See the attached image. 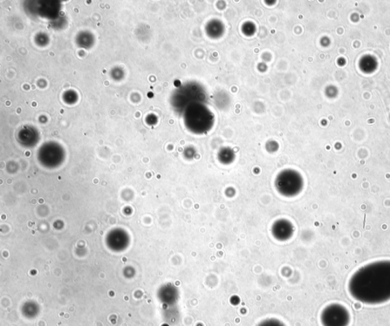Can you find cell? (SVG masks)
Wrapping results in <instances>:
<instances>
[{
	"label": "cell",
	"instance_id": "obj_3",
	"mask_svg": "<svg viewBox=\"0 0 390 326\" xmlns=\"http://www.w3.org/2000/svg\"><path fill=\"white\" fill-rule=\"evenodd\" d=\"M258 326H285V325L278 319L269 318L260 323Z\"/></svg>",
	"mask_w": 390,
	"mask_h": 326
},
{
	"label": "cell",
	"instance_id": "obj_2",
	"mask_svg": "<svg viewBox=\"0 0 390 326\" xmlns=\"http://www.w3.org/2000/svg\"><path fill=\"white\" fill-rule=\"evenodd\" d=\"M324 326H348L350 314L343 305L338 303L328 305L321 314Z\"/></svg>",
	"mask_w": 390,
	"mask_h": 326
},
{
	"label": "cell",
	"instance_id": "obj_1",
	"mask_svg": "<svg viewBox=\"0 0 390 326\" xmlns=\"http://www.w3.org/2000/svg\"><path fill=\"white\" fill-rule=\"evenodd\" d=\"M348 291L355 300L367 304L390 301V261L369 263L359 268L348 282Z\"/></svg>",
	"mask_w": 390,
	"mask_h": 326
}]
</instances>
